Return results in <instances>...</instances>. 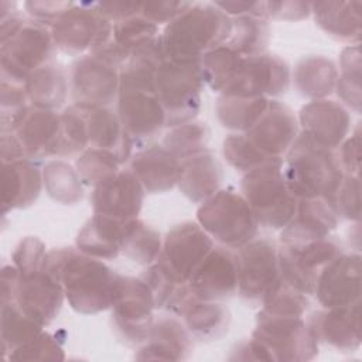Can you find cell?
Returning <instances> with one entry per match:
<instances>
[{
  "label": "cell",
  "instance_id": "cell-1",
  "mask_svg": "<svg viewBox=\"0 0 362 362\" xmlns=\"http://www.w3.org/2000/svg\"><path fill=\"white\" fill-rule=\"evenodd\" d=\"M47 269L62 284L69 307L79 314L110 310L119 294L122 274L76 247L49 250Z\"/></svg>",
  "mask_w": 362,
  "mask_h": 362
},
{
  "label": "cell",
  "instance_id": "cell-2",
  "mask_svg": "<svg viewBox=\"0 0 362 362\" xmlns=\"http://www.w3.org/2000/svg\"><path fill=\"white\" fill-rule=\"evenodd\" d=\"M230 30V17L215 3L194 1L164 27L160 38L165 58L201 61L206 52L228 41Z\"/></svg>",
  "mask_w": 362,
  "mask_h": 362
},
{
  "label": "cell",
  "instance_id": "cell-3",
  "mask_svg": "<svg viewBox=\"0 0 362 362\" xmlns=\"http://www.w3.org/2000/svg\"><path fill=\"white\" fill-rule=\"evenodd\" d=\"M283 174L290 191L300 198L329 199L344 171L337 150L324 147L303 132L283 158Z\"/></svg>",
  "mask_w": 362,
  "mask_h": 362
},
{
  "label": "cell",
  "instance_id": "cell-4",
  "mask_svg": "<svg viewBox=\"0 0 362 362\" xmlns=\"http://www.w3.org/2000/svg\"><path fill=\"white\" fill-rule=\"evenodd\" d=\"M240 194L253 209L259 225L272 229H283L291 221L298 202L284 180L283 158L270 160L245 173Z\"/></svg>",
  "mask_w": 362,
  "mask_h": 362
},
{
  "label": "cell",
  "instance_id": "cell-5",
  "mask_svg": "<svg viewBox=\"0 0 362 362\" xmlns=\"http://www.w3.org/2000/svg\"><path fill=\"white\" fill-rule=\"evenodd\" d=\"M197 222L214 242L233 250L255 239L260 226L245 197L233 188H221L201 202Z\"/></svg>",
  "mask_w": 362,
  "mask_h": 362
},
{
  "label": "cell",
  "instance_id": "cell-6",
  "mask_svg": "<svg viewBox=\"0 0 362 362\" xmlns=\"http://www.w3.org/2000/svg\"><path fill=\"white\" fill-rule=\"evenodd\" d=\"M201 61L165 58L156 69V92L165 112V126L195 120L201 110L204 89Z\"/></svg>",
  "mask_w": 362,
  "mask_h": 362
},
{
  "label": "cell",
  "instance_id": "cell-7",
  "mask_svg": "<svg viewBox=\"0 0 362 362\" xmlns=\"http://www.w3.org/2000/svg\"><path fill=\"white\" fill-rule=\"evenodd\" d=\"M267 362H304L317 356L318 341L303 317L264 315L257 313L250 338Z\"/></svg>",
  "mask_w": 362,
  "mask_h": 362
},
{
  "label": "cell",
  "instance_id": "cell-8",
  "mask_svg": "<svg viewBox=\"0 0 362 362\" xmlns=\"http://www.w3.org/2000/svg\"><path fill=\"white\" fill-rule=\"evenodd\" d=\"M55 49L49 27L27 18L13 35L0 41V78L25 83L35 69L52 61Z\"/></svg>",
  "mask_w": 362,
  "mask_h": 362
},
{
  "label": "cell",
  "instance_id": "cell-9",
  "mask_svg": "<svg viewBox=\"0 0 362 362\" xmlns=\"http://www.w3.org/2000/svg\"><path fill=\"white\" fill-rule=\"evenodd\" d=\"M55 47L65 54L93 52L110 41L113 24L105 18L95 3H75L49 27Z\"/></svg>",
  "mask_w": 362,
  "mask_h": 362
},
{
  "label": "cell",
  "instance_id": "cell-10",
  "mask_svg": "<svg viewBox=\"0 0 362 362\" xmlns=\"http://www.w3.org/2000/svg\"><path fill=\"white\" fill-rule=\"evenodd\" d=\"M238 294L252 305H262L280 281L279 246L267 238H255L236 249Z\"/></svg>",
  "mask_w": 362,
  "mask_h": 362
},
{
  "label": "cell",
  "instance_id": "cell-11",
  "mask_svg": "<svg viewBox=\"0 0 362 362\" xmlns=\"http://www.w3.org/2000/svg\"><path fill=\"white\" fill-rule=\"evenodd\" d=\"M110 310L117 338L129 346H140L154 322L156 303L148 286L140 277L122 276L119 294Z\"/></svg>",
  "mask_w": 362,
  "mask_h": 362
},
{
  "label": "cell",
  "instance_id": "cell-12",
  "mask_svg": "<svg viewBox=\"0 0 362 362\" xmlns=\"http://www.w3.org/2000/svg\"><path fill=\"white\" fill-rule=\"evenodd\" d=\"M342 252L341 243L331 235L304 243H280V277L294 290L305 296H314L321 269Z\"/></svg>",
  "mask_w": 362,
  "mask_h": 362
},
{
  "label": "cell",
  "instance_id": "cell-13",
  "mask_svg": "<svg viewBox=\"0 0 362 362\" xmlns=\"http://www.w3.org/2000/svg\"><path fill=\"white\" fill-rule=\"evenodd\" d=\"M120 66L96 55L78 57L69 66V89L75 105L110 106L119 96Z\"/></svg>",
  "mask_w": 362,
  "mask_h": 362
},
{
  "label": "cell",
  "instance_id": "cell-14",
  "mask_svg": "<svg viewBox=\"0 0 362 362\" xmlns=\"http://www.w3.org/2000/svg\"><path fill=\"white\" fill-rule=\"evenodd\" d=\"M214 246L215 242L198 222L187 221L167 232L157 262L177 283L184 284Z\"/></svg>",
  "mask_w": 362,
  "mask_h": 362
},
{
  "label": "cell",
  "instance_id": "cell-15",
  "mask_svg": "<svg viewBox=\"0 0 362 362\" xmlns=\"http://www.w3.org/2000/svg\"><path fill=\"white\" fill-rule=\"evenodd\" d=\"M290 86V68L274 54L245 57L236 76L222 93L223 96L274 98L287 92Z\"/></svg>",
  "mask_w": 362,
  "mask_h": 362
},
{
  "label": "cell",
  "instance_id": "cell-16",
  "mask_svg": "<svg viewBox=\"0 0 362 362\" xmlns=\"http://www.w3.org/2000/svg\"><path fill=\"white\" fill-rule=\"evenodd\" d=\"M65 293L59 280L45 267L18 272L14 300L16 305L42 327L49 325L59 314Z\"/></svg>",
  "mask_w": 362,
  "mask_h": 362
},
{
  "label": "cell",
  "instance_id": "cell-17",
  "mask_svg": "<svg viewBox=\"0 0 362 362\" xmlns=\"http://www.w3.org/2000/svg\"><path fill=\"white\" fill-rule=\"evenodd\" d=\"M197 300L225 301L238 293V260L233 249L215 245L185 283Z\"/></svg>",
  "mask_w": 362,
  "mask_h": 362
},
{
  "label": "cell",
  "instance_id": "cell-18",
  "mask_svg": "<svg viewBox=\"0 0 362 362\" xmlns=\"http://www.w3.org/2000/svg\"><path fill=\"white\" fill-rule=\"evenodd\" d=\"M314 296L324 308L358 303L361 298V255L342 252L327 263L317 277Z\"/></svg>",
  "mask_w": 362,
  "mask_h": 362
},
{
  "label": "cell",
  "instance_id": "cell-19",
  "mask_svg": "<svg viewBox=\"0 0 362 362\" xmlns=\"http://www.w3.org/2000/svg\"><path fill=\"white\" fill-rule=\"evenodd\" d=\"M298 133L293 110L279 100H270L262 117L243 134L264 158L274 160L286 156Z\"/></svg>",
  "mask_w": 362,
  "mask_h": 362
},
{
  "label": "cell",
  "instance_id": "cell-20",
  "mask_svg": "<svg viewBox=\"0 0 362 362\" xmlns=\"http://www.w3.org/2000/svg\"><path fill=\"white\" fill-rule=\"evenodd\" d=\"M116 113L133 144L156 137L165 126V112L156 90H120Z\"/></svg>",
  "mask_w": 362,
  "mask_h": 362
},
{
  "label": "cell",
  "instance_id": "cell-21",
  "mask_svg": "<svg viewBox=\"0 0 362 362\" xmlns=\"http://www.w3.org/2000/svg\"><path fill=\"white\" fill-rule=\"evenodd\" d=\"M144 194L143 185L130 170H119L93 187L90 197L93 214L119 221L139 218Z\"/></svg>",
  "mask_w": 362,
  "mask_h": 362
},
{
  "label": "cell",
  "instance_id": "cell-22",
  "mask_svg": "<svg viewBox=\"0 0 362 362\" xmlns=\"http://www.w3.org/2000/svg\"><path fill=\"white\" fill-rule=\"evenodd\" d=\"M59 132L61 113L31 105L23 112L13 129L25 157L33 161L58 157Z\"/></svg>",
  "mask_w": 362,
  "mask_h": 362
},
{
  "label": "cell",
  "instance_id": "cell-23",
  "mask_svg": "<svg viewBox=\"0 0 362 362\" xmlns=\"http://www.w3.org/2000/svg\"><path fill=\"white\" fill-rule=\"evenodd\" d=\"M301 132L318 144L337 150L346 139L351 129L348 109L329 99L310 100L298 112Z\"/></svg>",
  "mask_w": 362,
  "mask_h": 362
},
{
  "label": "cell",
  "instance_id": "cell-24",
  "mask_svg": "<svg viewBox=\"0 0 362 362\" xmlns=\"http://www.w3.org/2000/svg\"><path fill=\"white\" fill-rule=\"evenodd\" d=\"M361 301L351 305L314 311L307 325L318 344H325L341 352H354L361 346Z\"/></svg>",
  "mask_w": 362,
  "mask_h": 362
},
{
  "label": "cell",
  "instance_id": "cell-25",
  "mask_svg": "<svg viewBox=\"0 0 362 362\" xmlns=\"http://www.w3.org/2000/svg\"><path fill=\"white\" fill-rule=\"evenodd\" d=\"M339 218L324 198H300L291 221L281 229L280 243H304L329 236Z\"/></svg>",
  "mask_w": 362,
  "mask_h": 362
},
{
  "label": "cell",
  "instance_id": "cell-26",
  "mask_svg": "<svg viewBox=\"0 0 362 362\" xmlns=\"http://www.w3.org/2000/svg\"><path fill=\"white\" fill-rule=\"evenodd\" d=\"M42 170L37 161L17 158L1 163V214L31 206L42 189Z\"/></svg>",
  "mask_w": 362,
  "mask_h": 362
},
{
  "label": "cell",
  "instance_id": "cell-27",
  "mask_svg": "<svg viewBox=\"0 0 362 362\" xmlns=\"http://www.w3.org/2000/svg\"><path fill=\"white\" fill-rule=\"evenodd\" d=\"M194 344L185 324L177 317L154 320L147 339L134 355L139 361H184L192 352Z\"/></svg>",
  "mask_w": 362,
  "mask_h": 362
},
{
  "label": "cell",
  "instance_id": "cell-28",
  "mask_svg": "<svg viewBox=\"0 0 362 362\" xmlns=\"http://www.w3.org/2000/svg\"><path fill=\"white\" fill-rule=\"evenodd\" d=\"M180 165L181 161L158 144L140 148L130 157V171L148 194H160L174 188L178 182Z\"/></svg>",
  "mask_w": 362,
  "mask_h": 362
},
{
  "label": "cell",
  "instance_id": "cell-29",
  "mask_svg": "<svg viewBox=\"0 0 362 362\" xmlns=\"http://www.w3.org/2000/svg\"><path fill=\"white\" fill-rule=\"evenodd\" d=\"M82 109L85 112L89 147L112 153L120 164L129 161L134 144L122 126L117 113L110 106H82Z\"/></svg>",
  "mask_w": 362,
  "mask_h": 362
},
{
  "label": "cell",
  "instance_id": "cell-30",
  "mask_svg": "<svg viewBox=\"0 0 362 362\" xmlns=\"http://www.w3.org/2000/svg\"><path fill=\"white\" fill-rule=\"evenodd\" d=\"M222 180V165L218 157L206 148L181 160L177 187L189 201L201 204L221 189Z\"/></svg>",
  "mask_w": 362,
  "mask_h": 362
},
{
  "label": "cell",
  "instance_id": "cell-31",
  "mask_svg": "<svg viewBox=\"0 0 362 362\" xmlns=\"http://www.w3.org/2000/svg\"><path fill=\"white\" fill-rule=\"evenodd\" d=\"M362 1H317L311 3L315 24L329 37L348 45L361 42Z\"/></svg>",
  "mask_w": 362,
  "mask_h": 362
},
{
  "label": "cell",
  "instance_id": "cell-32",
  "mask_svg": "<svg viewBox=\"0 0 362 362\" xmlns=\"http://www.w3.org/2000/svg\"><path fill=\"white\" fill-rule=\"evenodd\" d=\"M126 222L93 214L78 232L75 247L92 257L113 260L122 253Z\"/></svg>",
  "mask_w": 362,
  "mask_h": 362
},
{
  "label": "cell",
  "instance_id": "cell-33",
  "mask_svg": "<svg viewBox=\"0 0 362 362\" xmlns=\"http://www.w3.org/2000/svg\"><path fill=\"white\" fill-rule=\"evenodd\" d=\"M337 79V65L322 55L301 58L293 71V83L297 93L310 100L327 99L335 90Z\"/></svg>",
  "mask_w": 362,
  "mask_h": 362
},
{
  "label": "cell",
  "instance_id": "cell-34",
  "mask_svg": "<svg viewBox=\"0 0 362 362\" xmlns=\"http://www.w3.org/2000/svg\"><path fill=\"white\" fill-rule=\"evenodd\" d=\"M68 79L65 68L54 61L35 69L24 83L30 105L41 109H59L68 96Z\"/></svg>",
  "mask_w": 362,
  "mask_h": 362
},
{
  "label": "cell",
  "instance_id": "cell-35",
  "mask_svg": "<svg viewBox=\"0 0 362 362\" xmlns=\"http://www.w3.org/2000/svg\"><path fill=\"white\" fill-rule=\"evenodd\" d=\"M191 337L198 341H218L229 331L230 313L222 301L194 300L181 317Z\"/></svg>",
  "mask_w": 362,
  "mask_h": 362
},
{
  "label": "cell",
  "instance_id": "cell-36",
  "mask_svg": "<svg viewBox=\"0 0 362 362\" xmlns=\"http://www.w3.org/2000/svg\"><path fill=\"white\" fill-rule=\"evenodd\" d=\"M272 99L264 96L243 98L219 95L215 103L218 122L236 133L247 132L266 112Z\"/></svg>",
  "mask_w": 362,
  "mask_h": 362
},
{
  "label": "cell",
  "instance_id": "cell-37",
  "mask_svg": "<svg viewBox=\"0 0 362 362\" xmlns=\"http://www.w3.org/2000/svg\"><path fill=\"white\" fill-rule=\"evenodd\" d=\"M232 30L225 45L243 57H256L264 54L270 42V24L264 17L238 16L230 17Z\"/></svg>",
  "mask_w": 362,
  "mask_h": 362
},
{
  "label": "cell",
  "instance_id": "cell-38",
  "mask_svg": "<svg viewBox=\"0 0 362 362\" xmlns=\"http://www.w3.org/2000/svg\"><path fill=\"white\" fill-rule=\"evenodd\" d=\"M161 249L163 240L154 228L148 226L139 218L126 222L122 255L129 260L141 266H150L158 259Z\"/></svg>",
  "mask_w": 362,
  "mask_h": 362
},
{
  "label": "cell",
  "instance_id": "cell-39",
  "mask_svg": "<svg viewBox=\"0 0 362 362\" xmlns=\"http://www.w3.org/2000/svg\"><path fill=\"white\" fill-rule=\"evenodd\" d=\"M42 181L51 199L62 205H75L83 198V182L71 164L51 160L42 168Z\"/></svg>",
  "mask_w": 362,
  "mask_h": 362
},
{
  "label": "cell",
  "instance_id": "cell-40",
  "mask_svg": "<svg viewBox=\"0 0 362 362\" xmlns=\"http://www.w3.org/2000/svg\"><path fill=\"white\" fill-rule=\"evenodd\" d=\"M243 58V55L225 44L206 52L201 59L205 85L222 95L236 76Z\"/></svg>",
  "mask_w": 362,
  "mask_h": 362
},
{
  "label": "cell",
  "instance_id": "cell-41",
  "mask_svg": "<svg viewBox=\"0 0 362 362\" xmlns=\"http://www.w3.org/2000/svg\"><path fill=\"white\" fill-rule=\"evenodd\" d=\"M44 329L42 325L27 317L16 303L1 304L0 332H1V351L6 356L16 348L28 342Z\"/></svg>",
  "mask_w": 362,
  "mask_h": 362
},
{
  "label": "cell",
  "instance_id": "cell-42",
  "mask_svg": "<svg viewBox=\"0 0 362 362\" xmlns=\"http://www.w3.org/2000/svg\"><path fill=\"white\" fill-rule=\"evenodd\" d=\"M361 51L359 45H348L339 55V71L335 85L338 98L345 107L361 112Z\"/></svg>",
  "mask_w": 362,
  "mask_h": 362
},
{
  "label": "cell",
  "instance_id": "cell-43",
  "mask_svg": "<svg viewBox=\"0 0 362 362\" xmlns=\"http://www.w3.org/2000/svg\"><path fill=\"white\" fill-rule=\"evenodd\" d=\"M209 134L206 123L191 120L188 123L170 127L163 137L161 146L181 161L206 150Z\"/></svg>",
  "mask_w": 362,
  "mask_h": 362
},
{
  "label": "cell",
  "instance_id": "cell-44",
  "mask_svg": "<svg viewBox=\"0 0 362 362\" xmlns=\"http://www.w3.org/2000/svg\"><path fill=\"white\" fill-rule=\"evenodd\" d=\"M158 35V25L139 14L113 24L112 41L130 59Z\"/></svg>",
  "mask_w": 362,
  "mask_h": 362
},
{
  "label": "cell",
  "instance_id": "cell-45",
  "mask_svg": "<svg viewBox=\"0 0 362 362\" xmlns=\"http://www.w3.org/2000/svg\"><path fill=\"white\" fill-rule=\"evenodd\" d=\"M89 147L85 112L79 105H71L61 112L58 157H72Z\"/></svg>",
  "mask_w": 362,
  "mask_h": 362
},
{
  "label": "cell",
  "instance_id": "cell-46",
  "mask_svg": "<svg viewBox=\"0 0 362 362\" xmlns=\"http://www.w3.org/2000/svg\"><path fill=\"white\" fill-rule=\"evenodd\" d=\"M122 164L117 158L102 148L88 147L75 161V168L86 185L95 187L110 175L116 174Z\"/></svg>",
  "mask_w": 362,
  "mask_h": 362
},
{
  "label": "cell",
  "instance_id": "cell-47",
  "mask_svg": "<svg viewBox=\"0 0 362 362\" xmlns=\"http://www.w3.org/2000/svg\"><path fill=\"white\" fill-rule=\"evenodd\" d=\"M308 305V296L294 290L280 279V281L263 300L259 313L264 315L303 317Z\"/></svg>",
  "mask_w": 362,
  "mask_h": 362
},
{
  "label": "cell",
  "instance_id": "cell-48",
  "mask_svg": "<svg viewBox=\"0 0 362 362\" xmlns=\"http://www.w3.org/2000/svg\"><path fill=\"white\" fill-rule=\"evenodd\" d=\"M30 106L24 83L3 79L0 82V127L13 132L23 112Z\"/></svg>",
  "mask_w": 362,
  "mask_h": 362
},
{
  "label": "cell",
  "instance_id": "cell-49",
  "mask_svg": "<svg viewBox=\"0 0 362 362\" xmlns=\"http://www.w3.org/2000/svg\"><path fill=\"white\" fill-rule=\"evenodd\" d=\"M339 219L359 222L361 219V182L359 175L344 174L339 185L328 199Z\"/></svg>",
  "mask_w": 362,
  "mask_h": 362
},
{
  "label": "cell",
  "instance_id": "cell-50",
  "mask_svg": "<svg viewBox=\"0 0 362 362\" xmlns=\"http://www.w3.org/2000/svg\"><path fill=\"white\" fill-rule=\"evenodd\" d=\"M223 157L230 167L247 173L270 160L264 158L246 139L243 133H232L223 140Z\"/></svg>",
  "mask_w": 362,
  "mask_h": 362
},
{
  "label": "cell",
  "instance_id": "cell-51",
  "mask_svg": "<svg viewBox=\"0 0 362 362\" xmlns=\"http://www.w3.org/2000/svg\"><path fill=\"white\" fill-rule=\"evenodd\" d=\"M8 359H18V361H64L65 352L58 341L49 332L44 329L30 339L28 342L23 344L21 346L16 348L13 352L8 354Z\"/></svg>",
  "mask_w": 362,
  "mask_h": 362
},
{
  "label": "cell",
  "instance_id": "cell-52",
  "mask_svg": "<svg viewBox=\"0 0 362 362\" xmlns=\"http://www.w3.org/2000/svg\"><path fill=\"white\" fill-rule=\"evenodd\" d=\"M139 277L148 286L154 297L156 310L164 308L175 288L180 286V283H177L157 260L147 266V269Z\"/></svg>",
  "mask_w": 362,
  "mask_h": 362
},
{
  "label": "cell",
  "instance_id": "cell-53",
  "mask_svg": "<svg viewBox=\"0 0 362 362\" xmlns=\"http://www.w3.org/2000/svg\"><path fill=\"white\" fill-rule=\"evenodd\" d=\"M48 252L45 245L35 236H25L16 246L11 260L18 272H30L45 267Z\"/></svg>",
  "mask_w": 362,
  "mask_h": 362
},
{
  "label": "cell",
  "instance_id": "cell-54",
  "mask_svg": "<svg viewBox=\"0 0 362 362\" xmlns=\"http://www.w3.org/2000/svg\"><path fill=\"white\" fill-rule=\"evenodd\" d=\"M194 1H180V0H156V1H141L140 16L150 20L151 23L168 24L180 14H182Z\"/></svg>",
  "mask_w": 362,
  "mask_h": 362
},
{
  "label": "cell",
  "instance_id": "cell-55",
  "mask_svg": "<svg viewBox=\"0 0 362 362\" xmlns=\"http://www.w3.org/2000/svg\"><path fill=\"white\" fill-rule=\"evenodd\" d=\"M74 1H25L24 8L27 14L30 16L31 20L51 27V24L61 17L71 6Z\"/></svg>",
  "mask_w": 362,
  "mask_h": 362
},
{
  "label": "cell",
  "instance_id": "cell-56",
  "mask_svg": "<svg viewBox=\"0 0 362 362\" xmlns=\"http://www.w3.org/2000/svg\"><path fill=\"white\" fill-rule=\"evenodd\" d=\"M311 14V3L307 1H266L267 20L298 21Z\"/></svg>",
  "mask_w": 362,
  "mask_h": 362
},
{
  "label": "cell",
  "instance_id": "cell-57",
  "mask_svg": "<svg viewBox=\"0 0 362 362\" xmlns=\"http://www.w3.org/2000/svg\"><path fill=\"white\" fill-rule=\"evenodd\" d=\"M338 160L342 167L344 174L359 175L361 170V133L356 127L351 137H346L341 146L337 148Z\"/></svg>",
  "mask_w": 362,
  "mask_h": 362
},
{
  "label": "cell",
  "instance_id": "cell-58",
  "mask_svg": "<svg viewBox=\"0 0 362 362\" xmlns=\"http://www.w3.org/2000/svg\"><path fill=\"white\" fill-rule=\"evenodd\" d=\"M95 7L99 13L107 18L112 24L126 20L133 16L140 14L141 1H127V0H113V1H96Z\"/></svg>",
  "mask_w": 362,
  "mask_h": 362
},
{
  "label": "cell",
  "instance_id": "cell-59",
  "mask_svg": "<svg viewBox=\"0 0 362 362\" xmlns=\"http://www.w3.org/2000/svg\"><path fill=\"white\" fill-rule=\"evenodd\" d=\"M226 16H257L266 17V1H240V0H222L214 1Z\"/></svg>",
  "mask_w": 362,
  "mask_h": 362
},
{
  "label": "cell",
  "instance_id": "cell-60",
  "mask_svg": "<svg viewBox=\"0 0 362 362\" xmlns=\"http://www.w3.org/2000/svg\"><path fill=\"white\" fill-rule=\"evenodd\" d=\"M17 280H18V270H17V267L13 263L3 266L1 277H0V286H1V290H0L1 303L0 304L11 303L14 300Z\"/></svg>",
  "mask_w": 362,
  "mask_h": 362
},
{
  "label": "cell",
  "instance_id": "cell-61",
  "mask_svg": "<svg viewBox=\"0 0 362 362\" xmlns=\"http://www.w3.org/2000/svg\"><path fill=\"white\" fill-rule=\"evenodd\" d=\"M0 148H1V163L17 160V158H27L20 141L17 140V137L13 132L1 133Z\"/></svg>",
  "mask_w": 362,
  "mask_h": 362
}]
</instances>
